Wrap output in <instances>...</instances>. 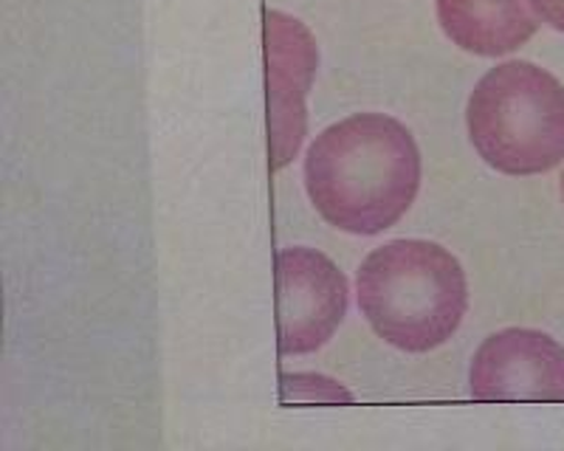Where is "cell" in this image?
I'll return each instance as SVG.
<instances>
[{"mask_svg": "<svg viewBox=\"0 0 564 451\" xmlns=\"http://www.w3.org/2000/svg\"><path fill=\"white\" fill-rule=\"evenodd\" d=\"M305 189L316 212L347 234H381L410 212L421 189V153L398 119L352 113L314 139Z\"/></svg>", "mask_w": 564, "mask_h": 451, "instance_id": "1", "label": "cell"}, {"mask_svg": "<svg viewBox=\"0 0 564 451\" xmlns=\"http://www.w3.org/2000/svg\"><path fill=\"white\" fill-rule=\"evenodd\" d=\"M359 308L379 339L404 353H430L457 333L468 308L466 271L430 240L372 249L356 277Z\"/></svg>", "mask_w": 564, "mask_h": 451, "instance_id": "2", "label": "cell"}, {"mask_svg": "<svg viewBox=\"0 0 564 451\" xmlns=\"http://www.w3.org/2000/svg\"><path fill=\"white\" fill-rule=\"evenodd\" d=\"M466 124L497 173H547L564 158V85L525 59L497 65L471 90Z\"/></svg>", "mask_w": 564, "mask_h": 451, "instance_id": "3", "label": "cell"}, {"mask_svg": "<svg viewBox=\"0 0 564 451\" xmlns=\"http://www.w3.org/2000/svg\"><path fill=\"white\" fill-rule=\"evenodd\" d=\"M276 336L282 355H305L325 348L347 314V279L316 249L291 245L276 252Z\"/></svg>", "mask_w": 564, "mask_h": 451, "instance_id": "4", "label": "cell"}, {"mask_svg": "<svg viewBox=\"0 0 564 451\" xmlns=\"http://www.w3.org/2000/svg\"><path fill=\"white\" fill-rule=\"evenodd\" d=\"M265 63H269L271 167L285 169L308 133L311 82L319 68L314 34L285 12H265Z\"/></svg>", "mask_w": 564, "mask_h": 451, "instance_id": "5", "label": "cell"}, {"mask_svg": "<svg viewBox=\"0 0 564 451\" xmlns=\"http://www.w3.org/2000/svg\"><path fill=\"white\" fill-rule=\"evenodd\" d=\"M477 400H564V348L531 328H506L477 348L468 367Z\"/></svg>", "mask_w": 564, "mask_h": 451, "instance_id": "6", "label": "cell"}, {"mask_svg": "<svg viewBox=\"0 0 564 451\" xmlns=\"http://www.w3.org/2000/svg\"><path fill=\"white\" fill-rule=\"evenodd\" d=\"M443 34L468 54L502 57L536 34L531 0H437Z\"/></svg>", "mask_w": 564, "mask_h": 451, "instance_id": "7", "label": "cell"}, {"mask_svg": "<svg viewBox=\"0 0 564 451\" xmlns=\"http://www.w3.org/2000/svg\"><path fill=\"white\" fill-rule=\"evenodd\" d=\"M280 398L294 404H347L352 400V393L325 375L294 373L280 378Z\"/></svg>", "mask_w": 564, "mask_h": 451, "instance_id": "8", "label": "cell"}, {"mask_svg": "<svg viewBox=\"0 0 564 451\" xmlns=\"http://www.w3.org/2000/svg\"><path fill=\"white\" fill-rule=\"evenodd\" d=\"M531 7L542 23L564 34V0H531Z\"/></svg>", "mask_w": 564, "mask_h": 451, "instance_id": "9", "label": "cell"}, {"mask_svg": "<svg viewBox=\"0 0 564 451\" xmlns=\"http://www.w3.org/2000/svg\"><path fill=\"white\" fill-rule=\"evenodd\" d=\"M562 198H564V173H562Z\"/></svg>", "mask_w": 564, "mask_h": 451, "instance_id": "10", "label": "cell"}]
</instances>
